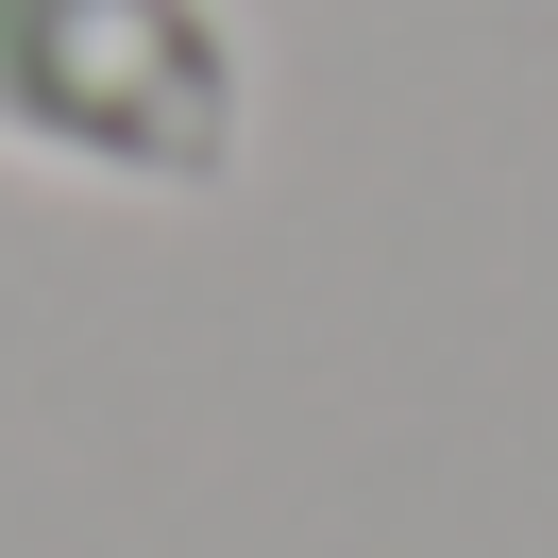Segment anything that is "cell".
Returning <instances> with one entry per match:
<instances>
[{
	"label": "cell",
	"instance_id": "6da1fadb",
	"mask_svg": "<svg viewBox=\"0 0 558 558\" xmlns=\"http://www.w3.org/2000/svg\"><path fill=\"white\" fill-rule=\"evenodd\" d=\"M254 136V51L220 0H0V153L136 204H204Z\"/></svg>",
	"mask_w": 558,
	"mask_h": 558
}]
</instances>
